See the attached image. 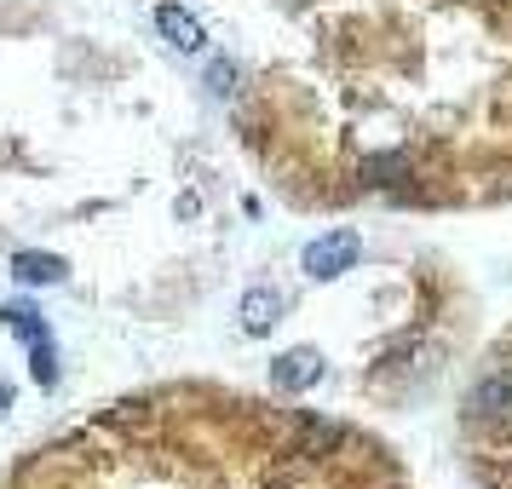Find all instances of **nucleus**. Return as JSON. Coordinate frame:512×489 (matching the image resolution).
I'll return each mask as SVG.
<instances>
[{"instance_id": "f257e3e1", "label": "nucleus", "mask_w": 512, "mask_h": 489, "mask_svg": "<svg viewBox=\"0 0 512 489\" xmlns=\"http://www.w3.org/2000/svg\"><path fill=\"white\" fill-rule=\"evenodd\" d=\"M208 87L282 202H512V0H179Z\"/></svg>"}, {"instance_id": "f03ea898", "label": "nucleus", "mask_w": 512, "mask_h": 489, "mask_svg": "<svg viewBox=\"0 0 512 489\" xmlns=\"http://www.w3.org/2000/svg\"><path fill=\"white\" fill-rule=\"evenodd\" d=\"M0 489H415L351 420L208 380L116 397L6 466Z\"/></svg>"}, {"instance_id": "7ed1b4c3", "label": "nucleus", "mask_w": 512, "mask_h": 489, "mask_svg": "<svg viewBox=\"0 0 512 489\" xmlns=\"http://www.w3.org/2000/svg\"><path fill=\"white\" fill-rule=\"evenodd\" d=\"M461 443L478 489H512V328L495 340L484 369L466 392Z\"/></svg>"}, {"instance_id": "20e7f679", "label": "nucleus", "mask_w": 512, "mask_h": 489, "mask_svg": "<svg viewBox=\"0 0 512 489\" xmlns=\"http://www.w3.org/2000/svg\"><path fill=\"white\" fill-rule=\"evenodd\" d=\"M357 254H363V236L351 231V225H340V231L317 236V242L305 248V271L328 282V277H340V271H351V265H357Z\"/></svg>"}, {"instance_id": "39448f33", "label": "nucleus", "mask_w": 512, "mask_h": 489, "mask_svg": "<svg viewBox=\"0 0 512 489\" xmlns=\"http://www.w3.org/2000/svg\"><path fill=\"white\" fill-rule=\"evenodd\" d=\"M156 29H162L179 52H208V35H202V24H196V12L179 6V0H156Z\"/></svg>"}, {"instance_id": "423d86ee", "label": "nucleus", "mask_w": 512, "mask_h": 489, "mask_svg": "<svg viewBox=\"0 0 512 489\" xmlns=\"http://www.w3.org/2000/svg\"><path fill=\"white\" fill-rule=\"evenodd\" d=\"M317 374H323V357H317V351H288V357L271 363V386H277V392H305Z\"/></svg>"}, {"instance_id": "0eeeda50", "label": "nucleus", "mask_w": 512, "mask_h": 489, "mask_svg": "<svg viewBox=\"0 0 512 489\" xmlns=\"http://www.w3.org/2000/svg\"><path fill=\"white\" fill-rule=\"evenodd\" d=\"M277 323H282V300L271 288H254V294L242 300V328H248V334H271Z\"/></svg>"}, {"instance_id": "6e6552de", "label": "nucleus", "mask_w": 512, "mask_h": 489, "mask_svg": "<svg viewBox=\"0 0 512 489\" xmlns=\"http://www.w3.org/2000/svg\"><path fill=\"white\" fill-rule=\"evenodd\" d=\"M18 277H24V282H58V277H64V265H58V259L24 254V259H18Z\"/></svg>"}]
</instances>
